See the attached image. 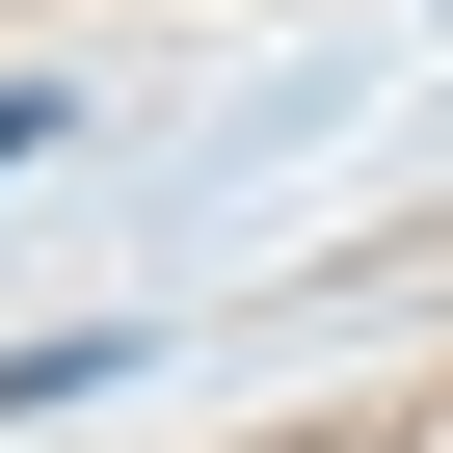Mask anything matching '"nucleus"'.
<instances>
[{"mask_svg":"<svg viewBox=\"0 0 453 453\" xmlns=\"http://www.w3.org/2000/svg\"><path fill=\"white\" fill-rule=\"evenodd\" d=\"M27 134H54V107H0V160H27Z\"/></svg>","mask_w":453,"mask_h":453,"instance_id":"nucleus-1","label":"nucleus"}]
</instances>
